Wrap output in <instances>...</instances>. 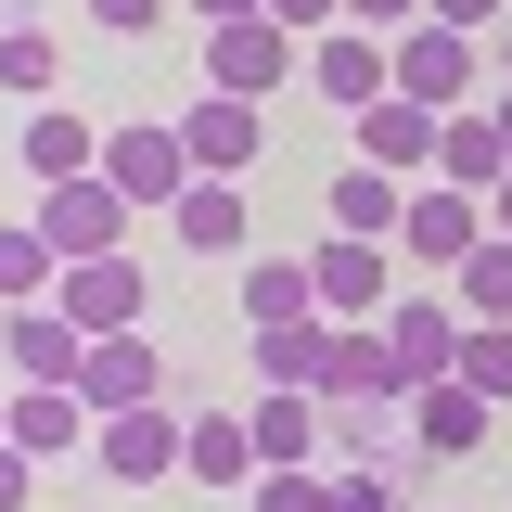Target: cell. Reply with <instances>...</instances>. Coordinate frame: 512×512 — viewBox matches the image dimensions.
<instances>
[{"label": "cell", "mask_w": 512, "mask_h": 512, "mask_svg": "<svg viewBox=\"0 0 512 512\" xmlns=\"http://www.w3.org/2000/svg\"><path fill=\"white\" fill-rule=\"evenodd\" d=\"M103 180L141 205V218H167L205 167H192V141H180V116H128V128H103Z\"/></svg>", "instance_id": "6da1fadb"}, {"label": "cell", "mask_w": 512, "mask_h": 512, "mask_svg": "<svg viewBox=\"0 0 512 512\" xmlns=\"http://www.w3.org/2000/svg\"><path fill=\"white\" fill-rule=\"evenodd\" d=\"M295 64H308V39H295L282 13H231V26H205V90H231V103H269Z\"/></svg>", "instance_id": "7a4b0ae2"}, {"label": "cell", "mask_w": 512, "mask_h": 512, "mask_svg": "<svg viewBox=\"0 0 512 512\" xmlns=\"http://www.w3.org/2000/svg\"><path fill=\"white\" fill-rule=\"evenodd\" d=\"M180 448H192V423L167 410V397H141V410H103V423H90V461H103L116 487H154V474H180Z\"/></svg>", "instance_id": "3957f363"}, {"label": "cell", "mask_w": 512, "mask_h": 512, "mask_svg": "<svg viewBox=\"0 0 512 512\" xmlns=\"http://www.w3.org/2000/svg\"><path fill=\"white\" fill-rule=\"evenodd\" d=\"M52 308L77 320V333H141V308H154V282H141V256H64Z\"/></svg>", "instance_id": "277c9868"}, {"label": "cell", "mask_w": 512, "mask_h": 512, "mask_svg": "<svg viewBox=\"0 0 512 512\" xmlns=\"http://www.w3.org/2000/svg\"><path fill=\"white\" fill-rule=\"evenodd\" d=\"M128 218H141V205H128L103 167H90V180H52V192H39V231H52V256H116V244H128Z\"/></svg>", "instance_id": "5b68a950"}, {"label": "cell", "mask_w": 512, "mask_h": 512, "mask_svg": "<svg viewBox=\"0 0 512 512\" xmlns=\"http://www.w3.org/2000/svg\"><path fill=\"white\" fill-rule=\"evenodd\" d=\"M308 77H320V103L372 116L384 90H397V39H372V26H320V39H308Z\"/></svg>", "instance_id": "8992f818"}, {"label": "cell", "mask_w": 512, "mask_h": 512, "mask_svg": "<svg viewBox=\"0 0 512 512\" xmlns=\"http://www.w3.org/2000/svg\"><path fill=\"white\" fill-rule=\"evenodd\" d=\"M384 359H397L410 397L448 384V372H461V308H448V295H397V308H384Z\"/></svg>", "instance_id": "52a82bcc"}, {"label": "cell", "mask_w": 512, "mask_h": 512, "mask_svg": "<svg viewBox=\"0 0 512 512\" xmlns=\"http://www.w3.org/2000/svg\"><path fill=\"white\" fill-rule=\"evenodd\" d=\"M397 90H410V103H436V116H461V103H474V39L436 26V13H423V26H397Z\"/></svg>", "instance_id": "ba28073f"}, {"label": "cell", "mask_w": 512, "mask_h": 512, "mask_svg": "<svg viewBox=\"0 0 512 512\" xmlns=\"http://www.w3.org/2000/svg\"><path fill=\"white\" fill-rule=\"evenodd\" d=\"M0 359H13V384H77L90 372V333L39 295V308H0Z\"/></svg>", "instance_id": "9c48e42d"}, {"label": "cell", "mask_w": 512, "mask_h": 512, "mask_svg": "<svg viewBox=\"0 0 512 512\" xmlns=\"http://www.w3.org/2000/svg\"><path fill=\"white\" fill-rule=\"evenodd\" d=\"M308 282H320V320H384L397 308V269H384V244H359V231H333V244L308 256Z\"/></svg>", "instance_id": "30bf717a"}, {"label": "cell", "mask_w": 512, "mask_h": 512, "mask_svg": "<svg viewBox=\"0 0 512 512\" xmlns=\"http://www.w3.org/2000/svg\"><path fill=\"white\" fill-rule=\"evenodd\" d=\"M90 423H103V410H90L77 384H13V410H0V436L26 448V461H64V448H90Z\"/></svg>", "instance_id": "8fae6325"}, {"label": "cell", "mask_w": 512, "mask_h": 512, "mask_svg": "<svg viewBox=\"0 0 512 512\" xmlns=\"http://www.w3.org/2000/svg\"><path fill=\"white\" fill-rule=\"evenodd\" d=\"M487 244V192H410V218H397V256H436V269H461V256Z\"/></svg>", "instance_id": "7c38bea8"}, {"label": "cell", "mask_w": 512, "mask_h": 512, "mask_svg": "<svg viewBox=\"0 0 512 512\" xmlns=\"http://www.w3.org/2000/svg\"><path fill=\"white\" fill-rule=\"evenodd\" d=\"M13 167H26L39 192H52V180H90V167H103V128L64 116V103H39V116H26V141H13Z\"/></svg>", "instance_id": "4fadbf2b"}, {"label": "cell", "mask_w": 512, "mask_h": 512, "mask_svg": "<svg viewBox=\"0 0 512 512\" xmlns=\"http://www.w3.org/2000/svg\"><path fill=\"white\" fill-rule=\"evenodd\" d=\"M180 141H192V167H205V180H244V167H256V103H231V90H192Z\"/></svg>", "instance_id": "5bb4252c"}, {"label": "cell", "mask_w": 512, "mask_h": 512, "mask_svg": "<svg viewBox=\"0 0 512 512\" xmlns=\"http://www.w3.org/2000/svg\"><path fill=\"white\" fill-rule=\"evenodd\" d=\"M436 103H410V90H384L372 116H359V167H397V180H410V167H436Z\"/></svg>", "instance_id": "9a60e30c"}, {"label": "cell", "mask_w": 512, "mask_h": 512, "mask_svg": "<svg viewBox=\"0 0 512 512\" xmlns=\"http://www.w3.org/2000/svg\"><path fill=\"white\" fill-rule=\"evenodd\" d=\"M410 448H423V461H474V448H487V397L461 372L423 384V397H410Z\"/></svg>", "instance_id": "2e32d148"}, {"label": "cell", "mask_w": 512, "mask_h": 512, "mask_svg": "<svg viewBox=\"0 0 512 512\" xmlns=\"http://www.w3.org/2000/svg\"><path fill=\"white\" fill-rule=\"evenodd\" d=\"M333 231H359V244H397V218H410V180L397 167H333Z\"/></svg>", "instance_id": "e0dca14e"}, {"label": "cell", "mask_w": 512, "mask_h": 512, "mask_svg": "<svg viewBox=\"0 0 512 512\" xmlns=\"http://www.w3.org/2000/svg\"><path fill=\"white\" fill-rule=\"evenodd\" d=\"M154 372H167V359H154V333H90L77 397H90V410H141V397H154Z\"/></svg>", "instance_id": "ac0fdd59"}, {"label": "cell", "mask_w": 512, "mask_h": 512, "mask_svg": "<svg viewBox=\"0 0 512 512\" xmlns=\"http://www.w3.org/2000/svg\"><path fill=\"white\" fill-rule=\"evenodd\" d=\"M192 487H256L269 461H256V423H231V410H192V448H180Z\"/></svg>", "instance_id": "d6986e66"}, {"label": "cell", "mask_w": 512, "mask_h": 512, "mask_svg": "<svg viewBox=\"0 0 512 512\" xmlns=\"http://www.w3.org/2000/svg\"><path fill=\"white\" fill-rule=\"evenodd\" d=\"M436 180H448V192H500V180H512V154H500V128H487V103H461V116L436 128Z\"/></svg>", "instance_id": "ffe728a7"}, {"label": "cell", "mask_w": 512, "mask_h": 512, "mask_svg": "<svg viewBox=\"0 0 512 512\" xmlns=\"http://www.w3.org/2000/svg\"><path fill=\"white\" fill-rule=\"evenodd\" d=\"M167 231H180L192 256H231L244 244V180H192L180 205H167Z\"/></svg>", "instance_id": "44dd1931"}, {"label": "cell", "mask_w": 512, "mask_h": 512, "mask_svg": "<svg viewBox=\"0 0 512 512\" xmlns=\"http://www.w3.org/2000/svg\"><path fill=\"white\" fill-rule=\"evenodd\" d=\"M282 320H320L308 256H256V282H244V333H282Z\"/></svg>", "instance_id": "7402d4cb"}, {"label": "cell", "mask_w": 512, "mask_h": 512, "mask_svg": "<svg viewBox=\"0 0 512 512\" xmlns=\"http://www.w3.org/2000/svg\"><path fill=\"white\" fill-rule=\"evenodd\" d=\"M52 282H64L52 231H39V218H0V308H39Z\"/></svg>", "instance_id": "603a6c76"}, {"label": "cell", "mask_w": 512, "mask_h": 512, "mask_svg": "<svg viewBox=\"0 0 512 512\" xmlns=\"http://www.w3.org/2000/svg\"><path fill=\"white\" fill-rule=\"evenodd\" d=\"M308 448H320V410L295 397V384H269V397H256V461L282 474V461H308Z\"/></svg>", "instance_id": "cb8c5ba5"}, {"label": "cell", "mask_w": 512, "mask_h": 512, "mask_svg": "<svg viewBox=\"0 0 512 512\" xmlns=\"http://www.w3.org/2000/svg\"><path fill=\"white\" fill-rule=\"evenodd\" d=\"M448 282H461V295H448V308H461V320H512V244H500V231H487V244L461 256Z\"/></svg>", "instance_id": "d4e9b609"}, {"label": "cell", "mask_w": 512, "mask_h": 512, "mask_svg": "<svg viewBox=\"0 0 512 512\" xmlns=\"http://www.w3.org/2000/svg\"><path fill=\"white\" fill-rule=\"evenodd\" d=\"M461 384L487 410H512V320H461Z\"/></svg>", "instance_id": "484cf974"}, {"label": "cell", "mask_w": 512, "mask_h": 512, "mask_svg": "<svg viewBox=\"0 0 512 512\" xmlns=\"http://www.w3.org/2000/svg\"><path fill=\"white\" fill-rule=\"evenodd\" d=\"M0 90L52 103V26H39V13H13V26H0Z\"/></svg>", "instance_id": "4316f807"}, {"label": "cell", "mask_w": 512, "mask_h": 512, "mask_svg": "<svg viewBox=\"0 0 512 512\" xmlns=\"http://www.w3.org/2000/svg\"><path fill=\"white\" fill-rule=\"evenodd\" d=\"M256 512H333V474L282 461V474H256Z\"/></svg>", "instance_id": "83f0119b"}, {"label": "cell", "mask_w": 512, "mask_h": 512, "mask_svg": "<svg viewBox=\"0 0 512 512\" xmlns=\"http://www.w3.org/2000/svg\"><path fill=\"white\" fill-rule=\"evenodd\" d=\"M333 512H397V474H384V461H346V474H333Z\"/></svg>", "instance_id": "f1b7e54d"}, {"label": "cell", "mask_w": 512, "mask_h": 512, "mask_svg": "<svg viewBox=\"0 0 512 512\" xmlns=\"http://www.w3.org/2000/svg\"><path fill=\"white\" fill-rule=\"evenodd\" d=\"M154 13H167V0H90V26H103V39H141Z\"/></svg>", "instance_id": "f546056e"}, {"label": "cell", "mask_w": 512, "mask_h": 512, "mask_svg": "<svg viewBox=\"0 0 512 512\" xmlns=\"http://www.w3.org/2000/svg\"><path fill=\"white\" fill-rule=\"evenodd\" d=\"M346 26H372V39H397V26H423V0H346Z\"/></svg>", "instance_id": "4dcf8cb0"}, {"label": "cell", "mask_w": 512, "mask_h": 512, "mask_svg": "<svg viewBox=\"0 0 512 512\" xmlns=\"http://www.w3.org/2000/svg\"><path fill=\"white\" fill-rule=\"evenodd\" d=\"M423 13H436V26H461V39H487V26H500V0H423Z\"/></svg>", "instance_id": "1f68e13d"}, {"label": "cell", "mask_w": 512, "mask_h": 512, "mask_svg": "<svg viewBox=\"0 0 512 512\" xmlns=\"http://www.w3.org/2000/svg\"><path fill=\"white\" fill-rule=\"evenodd\" d=\"M26 487H39V461H26V448L0 436V512H26Z\"/></svg>", "instance_id": "d6a6232c"}, {"label": "cell", "mask_w": 512, "mask_h": 512, "mask_svg": "<svg viewBox=\"0 0 512 512\" xmlns=\"http://www.w3.org/2000/svg\"><path fill=\"white\" fill-rule=\"evenodd\" d=\"M269 13H282L295 39H320V26H346V0H269Z\"/></svg>", "instance_id": "836d02e7"}, {"label": "cell", "mask_w": 512, "mask_h": 512, "mask_svg": "<svg viewBox=\"0 0 512 512\" xmlns=\"http://www.w3.org/2000/svg\"><path fill=\"white\" fill-rule=\"evenodd\" d=\"M192 13H205V26H231V13H269V0H192Z\"/></svg>", "instance_id": "e575fe53"}, {"label": "cell", "mask_w": 512, "mask_h": 512, "mask_svg": "<svg viewBox=\"0 0 512 512\" xmlns=\"http://www.w3.org/2000/svg\"><path fill=\"white\" fill-rule=\"evenodd\" d=\"M487 231H500V244H512V180H500V192H487Z\"/></svg>", "instance_id": "d590c367"}, {"label": "cell", "mask_w": 512, "mask_h": 512, "mask_svg": "<svg viewBox=\"0 0 512 512\" xmlns=\"http://www.w3.org/2000/svg\"><path fill=\"white\" fill-rule=\"evenodd\" d=\"M487 128H500V154H512V90H500V103H487Z\"/></svg>", "instance_id": "8d00e7d4"}, {"label": "cell", "mask_w": 512, "mask_h": 512, "mask_svg": "<svg viewBox=\"0 0 512 512\" xmlns=\"http://www.w3.org/2000/svg\"><path fill=\"white\" fill-rule=\"evenodd\" d=\"M500 77H512V26H500Z\"/></svg>", "instance_id": "74e56055"}, {"label": "cell", "mask_w": 512, "mask_h": 512, "mask_svg": "<svg viewBox=\"0 0 512 512\" xmlns=\"http://www.w3.org/2000/svg\"><path fill=\"white\" fill-rule=\"evenodd\" d=\"M0 410H13V397H0Z\"/></svg>", "instance_id": "f35d334b"}]
</instances>
